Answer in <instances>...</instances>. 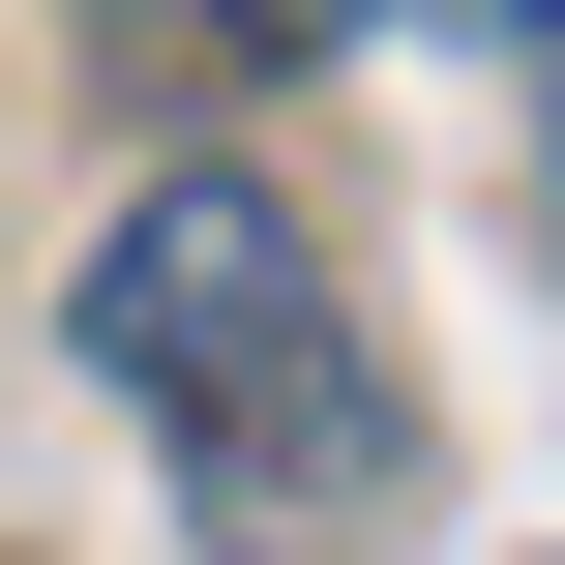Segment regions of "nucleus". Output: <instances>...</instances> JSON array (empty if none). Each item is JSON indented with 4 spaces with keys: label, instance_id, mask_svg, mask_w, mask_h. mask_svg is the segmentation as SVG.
I'll return each instance as SVG.
<instances>
[{
    "label": "nucleus",
    "instance_id": "3",
    "mask_svg": "<svg viewBox=\"0 0 565 565\" xmlns=\"http://www.w3.org/2000/svg\"><path fill=\"white\" fill-rule=\"evenodd\" d=\"M387 30H477V60H565V0H387Z\"/></svg>",
    "mask_w": 565,
    "mask_h": 565
},
{
    "label": "nucleus",
    "instance_id": "1",
    "mask_svg": "<svg viewBox=\"0 0 565 565\" xmlns=\"http://www.w3.org/2000/svg\"><path fill=\"white\" fill-rule=\"evenodd\" d=\"M89 387L179 447V507L238 565H328L387 536V477H417V417H387V358H358V298H328V238L238 179V149H179V179H119L89 209Z\"/></svg>",
    "mask_w": 565,
    "mask_h": 565
},
{
    "label": "nucleus",
    "instance_id": "2",
    "mask_svg": "<svg viewBox=\"0 0 565 565\" xmlns=\"http://www.w3.org/2000/svg\"><path fill=\"white\" fill-rule=\"evenodd\" d=\"M209 30H238V60H328V30H387V0H209Z\"/></svg>",
    "mask_w": 565,
    "mask_h": 565
}]
</instances>
